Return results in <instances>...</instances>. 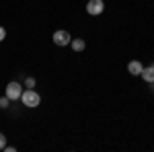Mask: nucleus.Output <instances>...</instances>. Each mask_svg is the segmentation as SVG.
Masks as SVG:
<instances>
[{"mask_svg": "<svg viewBox=\"0 0 154 152\" xmlns=\"http://www.w3.org/2000/svg\"><path fill=\"white\" fill-rule=\"evenodd\" d=\"M144 78V82H148V84H154V64L152 66H148V68H142V74H140Z\"/></svg>", "mask_w": 154, "mask_h": 152, "instance_id": "obj_6", "label": "nucleus"}, {"mask_svg": "<svg viewBox=\"0 0 154 152\" xmlns=\"http://www.w3.org/2000/svg\"><path fill=\"white\" fill-rule=\"evenodd\" d=\"M8 103H11V99H8L6 95H4V97H0V109H6Z\"/></svg>", "mask_w": 154, "mask_h": 152, "instance_id": "obj_9", "label": "nucleus"}, {"mask_svg": "<svg viewBox=\"0 0 154 152\" xmlns=\"http://www.w3.org/2000/svg\"><path fill=\"white\" fill-rule=\"evenodd\" d=\"M70 45L74 51H84V47H86V43H84V39H72Z\"/></svg>", "mask_w": 154, "mask_h": 152, "instance_id": "obj_7", "label": "nucleus"}, {"mask_svg": "<svg viewBox=\"0 0 154 152\" xmlns=\"http://www.w3.org/2000/svg\"><path fill=\"white\" fill-rule=\"evenodd\" d=\"M21 101H23L25 107L35 109V107H39V103H41V97H39V93H37L35 88H25L23 95H21Z\"/></svg>", "mask_w": 154, "mask_h": 152, "instance_id": "obj_1", "label": "nucleus"}, {"mask_svg": "<svg viewBox=\"0 0 154 152\" xmlns=\"http://www.w3.org/2000/svg\"><path fill=\"white\" fill-rule=\"evenodd\" d=\"M4 146H6V136L0 132V150H4Z\"/></svg>", "mask_w": 154, "mask_h": 152, "instance_id": "obj_10", "label": "nucleus"}, {"mask_svg": "<svg viewBox=\"0 0 154 152\" xmlns=\"http://www.w3.org/2000/svg\"><path fill=\"white\" fill-rule=\"evenodd\" d=\"M35 84H37V80L33 76H27L25 78V88H35Z\"/></svg>", "mask_w": 154, "mask_h": 152, "instance_id": "obj_8", "label": "nucleus"}, {"mask_svg": "<svg viewBox=\"0 0 154 152\" xmlns=\"http://www.w3.org/2000/svg\"><path fill=\"white\" fill-rule=\"evenodd\" d=\"M4 95H6L11 101H19V99H21V95H23V86H21L17 80H12V82H8V84H6Z\"/></svg>", "mask_w": 154, "mask_h": 152, "instance_id": "obj_2", "label": "nucleus"}, {"mask_svg": "<svg viewBox=\"0 0 154 152\" xmlns=\"http://www.w3.org/2000/svg\"><path fill=\"white\" fill-rule=\"evenodd\" d=\"M142 62H138V60H131L130 64H128V72H130L131 76H140L142 74Z\"/></svg>", "mask_w": 154, "mask_h": 152, "instance_id": "obj_5", "label": "nucleus"}, {"mask_svg": "<svg viewBox=\"0 0 154 152\" xmlns=\"http://www.w3.org/2000/svg\"><path fill=\"white\" fill-rule=\"evenodd\" d=\"M4 39H6V29H4V27H0V43H2Z\"/></svg>", "mask_w": 154, "mask_h": 152, "instance_id": "obj_11", "label": "nucleus"}, {"mask_svg": "<svg viewBox=\"0 0 154 152\" xmlns=\"http://www.w3.org/2000/svg\"><path fill=\"white\" fill-rule=\"evenodd\" d=\"M51 39H54V43H56V45H60V47H66V45H70V41H72L70 33H68V31H64V29H60V31H56Z\"/></svg>", "mask_w": 154, "mask_h": 152, "instance_id": "obj_4", "label": "nucleus"}, {"mask_svg": "<svg viewBox=\"0 0 154 152\" xmlns=\"http://www.w3.org/2000/svg\"><path fill=\"white\" fill-rule=\"evenodd\" d=\"M103 11H105V2L103 0H88L86 2V12L91 17H99Z\"/></svg>", "mask_w": 154, "mask_h": 152, "instance_id": "obj_3", "label": "nucleus"}]
</instances>
